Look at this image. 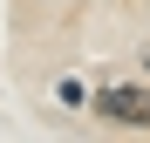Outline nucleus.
<instances>
[{
  "label": "nucleus",
  "instance_id": "f03ea898",
  "mask_svg": "<svg viewBox=\"0 0 150 143\" xmlns=\"http://www.w3.org/2000/svg\"><path fill=\"white\" fill-rule=\"evenodd\" d=\"M143 68H150V61H143Z\"/></svg>",
  "mask_w": 150,
  "mask_h": 143
},
{
  "label": "nucleus",
  "instance_id": "f257e3e1",
  "mask_svg": "<svg viewBox=\"0 0 150 143\" xmlns=\"http://www.w3.org/2000/svg\"><path fill=\"white\" fill-rule=\"evenodd\" d=\"M96 116L123 130H150V89H103L96 95Z\"/></svg>",
  "mask_w": 150,
  "mask_h": 143
}]
</instances>
